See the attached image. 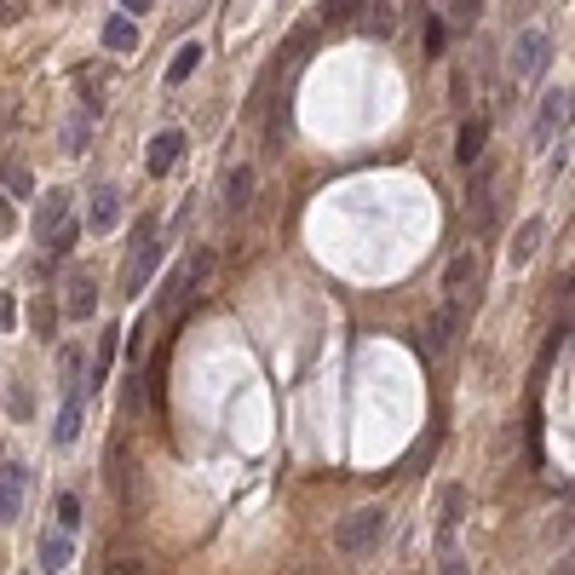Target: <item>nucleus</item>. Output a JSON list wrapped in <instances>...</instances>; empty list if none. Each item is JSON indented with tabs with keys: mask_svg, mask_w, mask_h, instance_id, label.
<instances>
[{
	"mask_svg": "<svg viewBox=\"0 0 575 575\" xmlns=\"http://www.w3.org/2000/svg\"><path fill=\"white\" fill-rule=\"evenodd\" d=\"M443 41H449V23L437 18V12H426V35H420V46H426V58H437V52H443Z\"/></svg>",
	"mask_w": 575,
	"mask_h": 575,
	"instance_id": "27",
	"label": "nucleus"
},
{
	"mask_svg": "<svg viewBox=\"0 0 575 575\" xmlns=\"http://www.w3.org/2000/svg\"><path fill=\"white\" fill-rule=\"evenodd\" d=\"M478 0H455V6H443V23H460V29H472V23H478Z\"/></svg>",
	"mask_w": 575,
	"mask_h": 575,
	"instance_id": "29",
	"label": "nucleus"
},
{
	"mask_svg": "<svg viewBox=\"0 0 575 575\" xmlns=\"http://www.w3.org/2000/svg\"><path fill=\"white\" fill-rule=\"evenodd\" d=\"M0 184H6V190H12V196H29V190H35V179H29V167H23V161H0Z\"/></svg>",
	"mask_w": 575,
	"mask_h": 575,
	"instance_id": "26",
	"label": "nucleus"
},
{
	"mask_svg": "<svg viewBox=\"0 0 575 575\" xmlns=\"http://www.w3.org/2000/svg\"><path fill=\"white\" fill-rule=\"evenodd\" d=\"M121 18L133 23V18H150V0H127V6H121Z\"/></svg>",
	"mask_w": 575,
	"mask_h": 575,
	"instance_id": "33",
	"label": "nucleus"
},
{
	"mask_svg": "<svg viewBox=\"0 0 575 575\" xmlns=\"http://www.w3.org/2000/svg\"><path fill=\"white\" fill-rule=\"evenodd\" d=\"M460 524H466V489L449 483V489H443V518H437V547L443 552H449V541H455Z\"/></svg>",
	"mask_w": 575,
	"mask_h": 575,
	"instance_id": "11",
	"label": "nucleus"
},
{
	"mask_svg": "<svg viewBox=\"0 0 575 575\" xmlns=\"http://www.w3.org/2000/svg\"><path fill=\"white\" fill-rule=\"evenodd\" d=\"M64 311L75 322H87L92 311H98V282H92V271H75L69 276V299H64Z\"/></svg>",
	"mask_w": 575,
	"mask_h": 575,
	"instance_id": "13",
	"label": "nucleus"
},
{
	"mask_svg": "<svg viewBox=\"0 0 575 575\" xmlns=\"http://www.w3.org/2000/svg\"><path fill=\"white\" fill-rule=\"evenodd\" d=\"M179 150H184V133H156V138H150V150H144V173H150V179L173 173Z\"/></svg>",
	"mask_w": 575,
	"mask_h": 575,
	"instance_id": "10",
	"label": "nucleus"
},
{
	"mask_svg": "<svg viewBox=\"0 0 575 575\" xmlns=\"http://www.w3.org/2000/svg\"><path fill=\"white\" fill-rule=\"evenodd\" d=\"M483 144H489V121H483V115L460 121V133H455V161H460V167H478V161L489 156Z\"/></svg>",
	"mask_w": 575,
	"mask_h": 575,
	"instance_id": "9",
	"label": "nucleus"
},
{
	"mask_svg": "<svg viewBox=\"0 0 575 575\" xmlns=\"http://www.w3.org/2000/svg\"><path fill=\"white\" fill-rule=\"evenodd\" d=\"M110 575H138V558H121V564H110Z\"/></svg>",
	"mask_w": 575,
	"mask_h": 575,
	"instance_id": "35",
	"label": "nucleus"
},
{
	"mask_svg": "<svg viewBox=\"0 0 575 575\" xmlns=\"http://www.w3.org/2000/svg\"><path fill=\"white\" fill-rule=\"evenodd\" d=\"M541 230H547L541 219H524V225H518V236H512V248H506V253H512V265H524L529 253L541 248Z\"/></svg>",
	"mask_w": 575,
	"mask_h": 575,
	"instance_id": "21",
	"label": "nucleus"
},
{
	"mask_svg": "<svg viewBox=\"0 0 575 575\" xmlns=\"http://www.w3.org/2000/svg\"><path fill=\"white\" fill-rule=\"evenodd\" d=\"M207 276H213V248H196L184 259V288L196 294V288H207Z\"/></svg>",
	"mask_w": 575,
	"mask_h": 575,
	"instance_id": "22",
	"label": "nucleus"
},
{
	"mask_svg": "<svg viewBox=\"0 0 575 575\" xmlns=\"http://www.w3.org/2000/svg\"><path fill=\"white\" fill-rule=\"evenodd\" d=\"M460 322H466V311H460L455 299H443L432 311V322H426V357H449V345H455Z\"/></svg>",
	"mask_w": 575,
	"mask_h": 575,
	"instance_id": "6",
	"label": "nucleus"
},
{
	"mask_svg": "<svg viewBox=\"0 0 575 575\" xmlns=\"http://www.w3.org/2000/svg\"><path fill=\"white\" fill-rule=\"evenodd\" d=\"M443 575H466V570H460V558H455V552H443Z\"/></svg>",
	"mask_w": 575,
	"mask_h": 575,
	"instance_id": "36",
	"label": "nucleus"
},
{
	"mask_svg": "<svg viewBox=\"0 0 575 575\" xmlns=\"http://www.w3.org/2000/svg\"><path fill=\"white\" fill-rule=\"evenodd\" d=\"M12 322H18V299H12V294H0V334H6Z\"/></svg>",
	"mask_w": 575,
	"mask_h": 575,
	"instance_id": "32",
	"label": "nucleus"
},
{
	"mask_svg": "<svg viewBox=\"0 0 575 575\" xmlns=\"http://www.w3.org/2000/svg\"><path fill=\"white\" fill-rule=\"evenodd\" d=\"M466 202H472V219H478V230L489 236V230H495V219H501V196H495V167H489V156H483L478 167H472Z\"/></svg>",
	"mask_w": 575,
	"mask_h": 575,
	"instance_id": "4",
	"label": "nucleus"
},
{
	"mask_svg": "<svg viewBox=\"0 0 575 575\" xmlns=\"http://www.w3.org/2000/svg\"><path fill=\"white\" fill-rule=\"evenodd\" d=\"M35 328H41V340H52V299L35 305Z\"/></svg>",
	"mask_w": 575,
	"mask_h": 575,
	"instance_id": "31",
	"label": "nucleus"
},
{
	"mask_svg": "<svg viewBox=\"0 0 575 575\" xmlns=\"http://www.w3.org/2000/svg\"><path fill=\"white\" fill-rule=\"evenodd\" d=\"M23 12H29V6H18V0H12V6H6V0H0V23H18Z\"/></svg>",
	"mask_w": 575,
	"mask_h": 575,
	"instance_id": "34",
	"label": "nucleus"
},
{
	"mask_svg": "<svg viewBox=\"0 0 575 575\" xmlns=\"http://www.w3.org/2000/svg\"><path fill=\"white\" fill-rule=\"evenodd\" d=\"M58 368H64V409H58V426H52V443L69 449L81 437V403H87V368H81V351L64 345L58 351Z\"/></svg>",
	"mask_w": 575,
	"mask_h": 575,
	"instance_id": "1",
	"label": "nucleus"
},
{
	"mask_svg": "<svg viewBox=\"0 0 575 575\" xmlns=\"http://www.w3.org/2000/svg\"><path fill=\"white\" fill-rule=\"evenodd\" d=\"M75 219V196L69 190H52V196H41V213H35V242L41 248H52V236Z\"/></svg>",
	"mask_w": 575,
	"mask_h": 575,
	"instance_id": "7",
	"label": "nucleus"
},
{
	"mask_svg": "<svg viewBox=\"0 0 575 575\" xmlns=\"http://www.w3.org/2000/svg\"><path fill=\"white\" fill-rule=\"evenodd\" d=\"M115 345H121V334H115V328H104V340H98V357H92L87 391H104V380H110V363H115Z\"/></svg>",
	"mask_w": 575,
	"mask_h": 575,
	"instance_id": "20",
	"label": "nucleus"
},
{
	"mask_svg": "<svg viewBox=\"0 0 575 575\" xmlns=\"http://www.w3.org/2000/svg\"><path fill=\"white\" fill-rule=\"evenodd\" d=\"M156 265H161V230H156V219H138L133 225V253H127V271H121V294L138 299Z\"/></svg>",
	"mask_w": 575,
	"mask_h": 575,
	"instance_id": "2",
	"label": "nucleus"
},
{
	"mask_svg": "<svg viewBox=\"0 0 575 575\" xmlns=\"http://www.w3.org/2000/svg\"><path fill=\"white\" fill-rule=\"evenodd\" d=\"M472 282H478V248H460L455 259H449V271H443V294L460 305V299L472 294Z\"/></svg>",
	"mask_w": 575,
	"mask_h": 575,
	"instance_id": "8",
	"label": "nucleus"
},
{
	"mask_svg": "<svg viewBox=\"0 0 575 575\" xmlns=\"http://www.w3.org/2000/svg\"><path fill=\"white\" fill-rule=\"evenodd\" d=\"M75 564V535H58V529H46L41 535V570L46 575H58Z\"/></svg>",
	"mask_w": 575,
	"mask_h": 575,
	"instance_id": "15",
	"label": "nucleus"
},
{
	"mask_svg": "<svg viewBox=\"0 0 575 575\" xmlns=\"http://www.w3.org/2000/svg\"><path fill=\"white\" fill-rule=\"evenodd\" d=\"M115 225H121V196L110 184H98L92 190V230H115Z\"/></svg>",
	"mask_w": 575,
	"mask_h": 575,
	"instance_id": "17",
	"label": "nucleus"
},
{
	"mask_svg": "<svg viewBox=\"0 0 575 575\" xmlns=\"http://www.w3.org/2000/svg\"><path fill=\"white\" fill-rule=\"evenodd\" d=\"M23 489H29V472H23V466H0V524H12V518H18Z\"/></svg>",
	"mask_w": 575,
	"mask_h": 575,
	"instance_id": "14",
	"label": "nucleus"
},
{
	"mask_svg": "<svg viewBox=\"0 0 575 575\" xmlns=\"http://www.w3.org/2000/svg\"><path fill=\"white\" fill-rule=\"evenodd\" d=\"M363 12H368V35L386 41L391 29H397V6H363Z\"/></svg>",
	"mask_w": 575,
	"mask_h": 575,
	"instance_id": "28",
	"label": "nucleus"
},
{
	"mask_svg": "<svg viewBox=\"0 0 575 575\" xmlns=\"http://www.w3.org/2000/svg\"><path fill=\"white\" fill-rule=\"evenodd\" d=\"M558 121L570 127V87H552L547 98H541V127H535V138L547 144V138H552V127H558Z\"/></svg>",
	"mask_w": 575,
	"mask_h": 575,
	"instance_id": "16",
	"label": "nucleus"
},
{
	"mask_svg": "<svg viewBox=\"0 0 575 575\" xmlns=\"http://www.w3.org/2000/svg\"><path fill=\"white\" fill-rule=\"evenodd\" d=\"M52 518H58V535H75V529H81V495H58V501H52Z\"/></svg>",
	"mask_w": 575,
	"mask_h": 575,
	"instance_id": "23",
	"label": "nucleus"
},
{
	"mask_svg": "<svg viewBox=\"0 0 575 575\" xmlns=\"http://www.w3.org/2000/svg\"><path fill=\"white\" fill-rule=\"evenodd\" d=\"M104 46H110V52H133L138 46V29L127 18H104Z\"/></svg>",
	"mask_w": 575,
	"mask_h": 575,
	"instance_id": "24",
	"label": "nucleus"
},
{
	"mask_svg": "<svg viewBox=\"0 0 575 575\" xmlns=\"http://www.w3.org/2000/svg\"><path fill=\"white\" fill-rule=\"evenodd\" d=\"M363 18V0H328V6H322V23H328V29H345V23H357Z\"/></svg>",
	"mask_w": 575,
	"mask_h": 575,
	"instance_id": "25",
	"label": "nucleus"
},
{
	"mask_svg": "<svg viewBox=\"0 0 575 575\" xmlns=\"http://www.w3.org/2000/svg\"><path fill=\"white\" fill-rule=\"evenodd\" d=\"M253 190H259V173H253L248 161L225 173V207H230V213H248V207H253Z\"/></svg>",
	"mask_w": 575,
	"mask_h": 575,
	"instance_id": "12",
	"label": "nucleus"
},
{
	"mask_svg": "<svg viewBox=\"0 0 575 575\" xmlns=\"http://www.w3.org/2000/svg\"><path fill=\"white\" fill-rule=\"evenodd\" d=\"M380 535H386V506H357L351 518H340L334 547H340L345 558H363V552L380 547Z\"/></svg>",
	"mask_w": 575,
	"mask_h": 575,
	"instance_id": "3",
	"label": "nucleus"
},
{
	"mask_svg": "<svg viewBox=\"0 0 575 575\" xmlns=\"http://www.w3.org/2000/svg\"><path fill=\"white\" fill-rule=\"evenodd\" d=\"M547 58H552L547 29H524V35L512 41V75H518V81H535V75L547 69Z\"/></svg>",
	"mask_w": 575,
	"mask_h": 575,
	"instance_id": "5",
	"label": "nucleus"
},
{
	"mask_svg": "<svg viewBox=\"0 0 575 575\" xmlns=\"http://www.w3.org/2000/svg\"><path fill=\"white\" fill-rule=\"evenodd\" d=\"M207 52H202V41H184L179 52H173V64H167V87H184L190 75H196V64H202Z\"/></svg>",
	"mask_w": 575,
	"mask_h": 575,
	"instance_id": "18",
	"label": "nucleus"
},
{
	"mask_svg": "<svg viewBox=\"0 0 575 575\" xmlns=\"http://www.w3.org/2000/svg\"><path fill=\"white\" fill-rule=\"evenodd\" d=\"M288 133H294V115H288V98H282V104L271 110V121H265V156H282Z\"/></svg>",
	"mask_w": 575,
	"mask_h": 575,
	"instance_id": "19",
	"label": "nucleus"
},
{
	"mask_svg": "<svg viewBox=\"0 0 575 575\" xmlns=\"http://www.w3.org/2000/svg\"><path fill=\"white\" fill-rule=\"evenodd\" d=\"M64 144H69V156H81V150H87V121H81V115L64 127Z\"/></svg>",
	"mask_w": 575,
	"mask_h": 575,
	"instance_id": "30",
	"label": "nucleus"
}]
</instances>
